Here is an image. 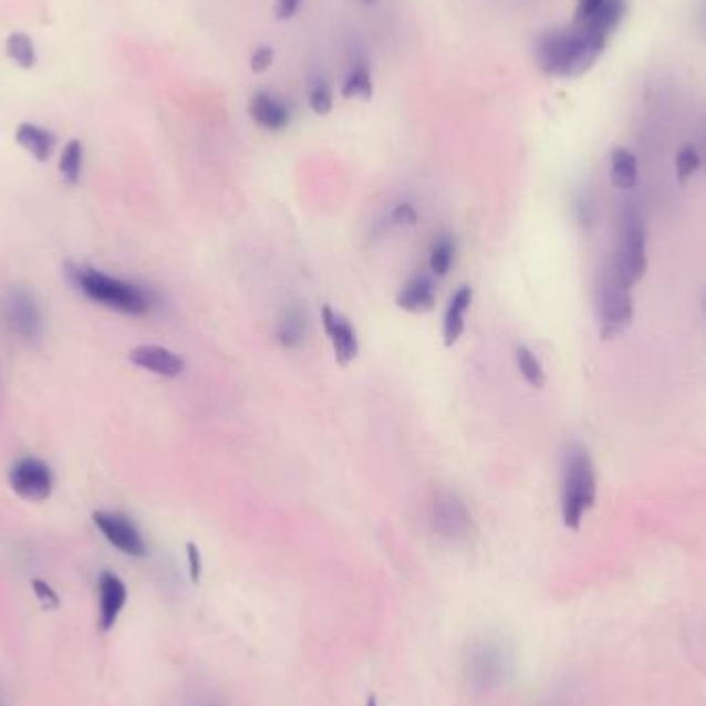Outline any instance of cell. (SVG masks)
Masks as SVG:
<instances>
[{
  "label": "cell",
  "mask_w": 706,
  "mask_h": 706,
  "mask_svg": "<svg viewBox=\"0 0 706 706\" xmlns=\"http://www.w3.org/2000/svg\"><path fill=\"white\" fill-rule=\"evenodd\" d=\"M608 38L586 25H570L541 33L536 42V61L550 77L577 79L595 66L608 48Z\"/></svg>",
  "instance_id": "cell-1"
},
{
  "label": "cell",
  "mask_w": 706,
  "mask_h": 706,
  "mask_svg": "<svg viewBox=\"0 0 706 706\" xmlns=\"http://www.w3.org/2000/svg\"><path fill=\"white\" fill-rule=\"evenodd\" d=\"M64 276L77 292L90 298L95 304L123 312L128 316H145L154 310L157 302L155 293L149 288L121 277L108 276L93 267L69 262L64 267Z\"/></svg>",
  "instance_id": "cell-2"
},
{
  "label": "cell",
  "mask_w": 706,
  "mask_h": 706,
  "mask_svg": "<svg viewBox=\"0 0 706 706\" xmlns=\"http://www.w3.org/2000/svg\"><path fill=\"white\" fill-rule=\"evenodd\" d=\"M598 476L589 450L581 443L567 446L562 457V521L579 531L584 515L595 507Z\"/></svg>",
  "instance_id": "cell-3"
},
{
  "label": "cell",
  "mask_w": 706,
  "mask_h": 706,
  "mask_svg": "<svg viewBox=\"0 0 706 706\" xmlns=\"http://www.w3.org/2000/svg\"><path fill=\"white\" fill-rule=\"evenodd\" d=\"M512 653L502 638L481 636L465 655V679L477 694H490L507 684L512 674Z\"/></svg>",
  "instance_id": "cell-4"
},
{
  "label": "cell",
  "mask_w": 706,
  "mask_h": 706,
  "mask_svg": "<svg viewBox=\"0 0 706 706\" xmlns=\"http://www.w3.org/2000/svg\"><path fill=\"white\" fill-rule=\"evenodd\" d=\"M595 314H598L599 335L603 341L620 338L634 319L632 285L620 277L612 262L599 273Z\"/></svg>",
  "instance_id": "cell-5"
},
{
  "label": "cell",
  "mask_w": 706,
  "mask_h": 706,
  "mask_svg": "<svg viewBox=\"0 0 706 706\" xmlns=\"http://www.w3.org/2000/svg\"><path fill=\"white\" fill-rule=\"evenodd\" d=\"M612 264L632 288L645 277L648 264L645 217L634 203L624 205L617 217V238Z\"/></svg>",
  "instance_id": "cell-6"
},
{
  "label": "cell",
  "mask_w": 706,
  "mask_h": 706,
  "mask_svg": "<svg viewBox=\"0 0 706 706\" xmlns=\"http://www.w3.org/2000/svg\"><path fill=\"white\" fill-rule=\"evenodd\" d=\"M0 319L11 335L25 341L40 338L44 316L35 295L25 288H11L0 298Z\"/></svg>",
  "instance_id": "cell-7"
},
{
  "label": "cell",
  "mask_w": 706,
  "mask_h": 706,
  "mask_svg": "<svg viewBox=\"0 0 706 706\" xmlns=\"http://www.w3.org/2000/svg\"><path fill=\"white\" fill-rule=\"evenodd\" d=\"M432 527L446 541H463L469 538L474 521L461 498L453 491L443 490L432 500Z\"/></svg>",
  "instance_id": "cell-8"
},
{
  "label": "cell",
  "mask_w": 706,
  "mask_h": 706,
  "mask_svg": "<svg viewBox=\"0 0 706 706\" xmlns=\"http://www.w3.org/2000/svg\"><path fill=\"white\" fill-rule=\"evenodd\" d=\"M92 519L93 525L100 529V533L108 539L110 546H114L118 552L131 558L147 556V541L131 517H126L123 512L95 510Z\"/></svg>",
  "instance_id": "cell-9"
},
{
  "label": "cell",
  "mask_w": 706,
  "mask_h": 706,
  "mask_svg": "<svg viewBox=\"0 0 706 706\" xmlns=\"http://www.w3.org/2000/svg\"><path fill=\"white\" fill-rule=\"evenodd\" d=\"M9 484H11V490L15 491L21 500L44 502L54 488V477L42 459L25 457L11 467Z\"/></svg>",
  "instance_id": "cell-10"
},
{
  "label": "cell",
  "mask_w": 706,
  "mask_h": 706,
  "mask_svg": "<svg viewBox=\"0 0 706 706\" xmlns=\"http://www.w3.org/2000/svg\"><path fill=\"white\" fill-rule=\"evenodd\" d=\"M321 323H323L324 335L335 353V362L341 368H347L360 353V339H357L355 326L345 314H341L329 304L321 308Z\"/></svg>",
  "instance_id": "cell-11"
},
{
  "label": "cell",
  "mask_w": 706,
  "mask_h": 706,
  "mask_svg": "<svg viewBox=\"0 0 706 706\" xmlns=\"http://www.w3.org/2000/svg\"><path fill=\"white\" fill-rule=\"evenodd\" d=\"M341 95L345 100H362V102H368L374 95L368 52L357 42H353L352 46L347 48V66L341 83Z\"/></svg>",
  "instance_id": "cell-12"
},
{
  "label": "cell",
  "mask_w": 706,
  "mask_h": 706,
  "mask_svg": "<svg viewBox=\"0 0 706 706\" xmlns=\"http://www.w3.org/2000/svg\"><path fill=\"white\" fill-rule=\"evenodd\" d=\"M248 114L261 128L271 131V133L285 131L292 124L290 104L281 95L267 92V90L252 93L250 104H248Z\"/></svg>",
  "instance_id": "cell-13"
},
{
  "label": "cell",
  "mask_w": 706,
  "mask_h": 706,
  "mask_svg": "<svg viewBox=\"0 0 706 706\" xmlns=\"http://www.w3.org/2000/svg\"><path fill=\"white\" fill-rule=\"evenodd\" d=\"M128 360L138 368L147 370V372L164 376V378H178L186 368L185 360L178 353L172 352L164 345H154V343L133 347L128 352Z\"/></svg>",
  "instance_id": "cell-14"
},
{
  "label": "cell",
  "mask_w": 706,
  "mask_h": 706,
  "mask_svg": "<svg viewBox=\"0 0 706 706\" xmlns=\"http://www.w3.org/2000/svg\"><path fill=\"white\" fill-rule=\"evenodd\" d=\"M97 595H100V629L102 632L116 626L118 617L123 614L128 591L126 584L114 572H102L97 581Z\"/></svg>",
  "instance_id": "cell-15"
},
{
  "label": "cell",
  "mask_w": 706,
  "mask_h": 706,
  "mask_svg": "<svg viewBox=\"0 0 706 706\" xmlns=\"http://www.w3.org/2000/svg\"><path fill=\"white\" fill-rule=\"evenodd\" d=\"M395 302H397V307L403 312L428 314L436 307L434 279L430 276H426V273H417L401 288Z\"/></svg>",
  "instance_id": "cell-16"
},
{
  "label": "cell",
  "mask_w": 706,
  "mask_h": 706,
  "mask_svg": "<svg viewBox=\"0 0 706 706\" xmlns=\"http://www.w3.org/2000/svg\"><path fill=\"white\" fill-rule=\"evenodd\" d=\"M474 304V288L461 285L457 292L450 295L448 307H446L445 319H443V341L446 347H453L459 343V339L465 333V319L467 312Z\"/></svg>",
  "instance_id": "cell-17"
},
{
  "label": "cell",
  "mask_w": 706,
  "mask_h": 706,
  "mask_svg": "<svg viewBox=\"0 0 706 706\" xmlns=\"http://www.w3.org/2000/svg\"><path fill=\"white\" fill-rule=\"evenodd\" d=\"M308 333H310V324H308V314L302 308L292 304L281 312L276 324V339L283 350L304 347Z\"/></svg>",
  "instance_id": "cell-18"
},
{
  "label": "cell",
  "mask_w": 706,
  "mask_h": 706,
  "mask_svg": "<svg viewBox=\"0 0 706 706\" xmlns=\"http://www.w3.org/2000/svg\"><path fill=\"white\" fill-rule=\"evenodd\" d=\"M15 141L28 154L40 164L48 162L56 149V135L44 126L33 123H21L17 126Z\"/></svg>",
  "instance_id": "cell-19"
},
{
  "label": "cell",
  "mask_w": 706,
  "mask_h": 706,
  "mask_svg": "<svg viewBox=\"0 0 706 706\" xmlns=\"http://www.w3.org/2000/svg\"><path fill=\"white\" fill-rule=\"evenodd\" d=\"M610 178L620 190H632L638 183V159L626 147H615L610 155Z\"/></svg>",
  "instance_id": "cell-20"
},
{
  "label": "cell",
  "mask_w": 706,
  "mask_h": 706,
  "mask_svg": "<svg viewBox=\"0 0 706 706\" xmlns=\"http://www.w3.org/2000/svg\"><path fill=\"white\" fill-rule=\"evenodd\" d=\"M629 11V2L626 0H603L601 9H599L595 15L591 17L584 25L591 28L593 31H598L601 35H605L610 40V35L614 33L620 23L624 21Z\"/></svg>",
  "instance_id": "cell-21"
},
{
  "label": "cell",
  "mask_w": 706,
  "mask_h": 706,
  "mask_svg": "<svg viewBox=\"0 0 706 706\" xmlns=\"http://www.w3.org/2000/svg\"><path fill=\"white\" fill-rule=\"evenodd\" d=\"M457 257V242L453 236L440 233L430 246V257H428V267L434 277H446L453 262Z\"/></svg>",
  "instance_id": "cell-22"
},
{
  "label": "cell",
  "mask_w": 706,
  "mask_h": 706,
  "mask_svg": "<svg viewBox=\"0 0 706 706\" xmlns=\"http://www.w3.org/2000/svg\"><path fill=\"white\" fill-rule=\"evenodd\" d=\"M515 360H517V368L521 372L525 383L531 384L533 388H543L548 383V376H546V370L541 366L538 355L527 347V345H519L515 350Z\"/></svg>",
  "instance_id": "cell-23"
},
{
  "label": "cell",
  "mask_w": 706,
  "mask_h": 706,
  "mask_svg": "<svg viewBox=\"0 0 706 706\" xmlns=\"http://www.w3.org/2000/svg\"><path fill=\"white\" fill-rule=\"evenodd\" d=\"M4 48H7V56L15 62L17 66H21V69L35 66L38 52H35V44L28 33H23V31L11 33L7 38V46Z\"/></svg>",
  "instance_id": "cell-24"
},
{
  "label": "cell",
  "mask_w": 706,
  "mask_h": 706,
  "mask_svg": "<svg viewBox=\"0 0 706 706\" xmlns=\"http://www.w3.org/2000/svg\"><path fill=\"white\" fill-rule=\"evenodd\" d=\"M308 106L319 116H326L333 110V87H331L329 79L324 77L323 73H316V75L310 77V83H308Z\"/></svg>",
  "instance_id": "cell-25"
},
{
  "label": "cell",
  "mask_w": 706,
  "mask_h": 706,
  "mask_svg": "<svg viewBox=\"0 0 706 706\" xmlns=\"http://www.w3.org/2000/svg\"><path fill=\"white\" fill-rule=\"evenodd\" d=\"M61 168L62 178L69 183V185H79L81 180V169H83V145L77 138L69 141L64 145L61 155Z\"/></svg>",
  "instance_id": "cell-26"
},
{
  "label": "cell",
  "mask_w": 706,
  "mask_h": 706,
  "mask_svg": "<svg viewBox=\"0 0 706 706\" xmlns=\"http://www.w3.org/2000/svg\"><path fill=\"white\" fill-rule=\"evenodd\" d=\"M700 154L694 145H684L679 147V152L676 155V176L679 185H686L688 180H692L696 176V172L700 169Z\"/></svg>",
  "instance_id": "cell-27"
},
{
  "label": "cell",
  "mask_w": 706,
  "mask_h": 706,
  "mask_svg": "<svg viewBox=\"0 0 706 706\" xmlns=\"http://www.w3.org/2000/svg\"><path fill=\"white\" fill-rule=\"evenodd\" d=\"M273 61H276V50L267 44H261V46L255 48L250 54V69L255 73H264L273 66Z\"/></svg>",
  "instance_id": "cell-28"
},
{
  "label": "cell",
  "mask_w": 706,
  "mask_h": 706,
  "mask_svg": "<svg viewBox=\"0 0 706 706\" xmlns=\"http://www.w3.org/2000/svg\"><path fill=\"white\" fill-rule=\"evenodd\" d=\"M388 219H391L393 226L405 228V226H415L419 216H417V211H415V207L412 203H399V205H395V207L391 209Z\"/></svg>",
  "instance_id": "cell-29"
},
{
  "label": "cell",
  "mask_w": 706,
  "mask_h": 706,
  "mask_svg": "<svg viewBox=\"0 0 706 706\" xmlns=\"http://www.w3.org/2000/svg\"><path fill=\"white\" fill-rule=\"evenodd\" d=\"M186 560H188V577L195 584L200 583L203 577V556H200L199 546L195 541L186 543Z\"/></svg>",
  "instance_id": "cell-30"
},
{
  "label": "cell",
  "mask_w": 706,
  "mask_h": 706,
  "mask_svg": "<svg viewBox=\"0 0 706 706\" xmlns=\"http://www.w3.org/2000/svg\"><path fill=\"white\" fill-rule=\"evenodd\" d=\"M31 586H33V591H35V598L42 601V605L48 608V610H56L59 605H61V598H59V593L46 583V581H40V579H35V581H31Z\"/></svg>",
  "instance_id": "cell-31"
},
{
  "label": "cell",
  "mask_w": 706,
  "mask_h": 706,
  "mask_svg": "<svg viewBox=\"0 0 706 706\" xmlns=\"http://www.w3.org/2000/svg\"><path fill=\"white\" fill-rule=\"evenodd\" d=\"M603 0H579L574 11V25H584L601 9Z\"/></svg>",
  "instance_id": "cell-32"
},
{
  "label": "cell",
  "mask_w": 706,
  "mask_h": 706,
  "mask_svg": "<svg viewBox=\"0 0 706 706\" xmlns=\"http://www.w3.org/2000/svg\"><path fill=\"white\" fill-rule=\"evenodd\" d=\"M302 2L304 0H277L276 2V17L279 21H288V19H292L298 11H300V7H302Z\"/></svg>",
  "instance_id": "cell-33"
},
{
  "label": "cell",
  "mask_w": 706,
  "mask_h": 706,
  "mask_svg": "<svg viewBox=\"0 0 706 706\" xmlns=\"http://www.w3.org/2000/svg\"><path fill=\"white\" fill-rule=\"evenodd\" d=\"M574 211H577V219L579 224H591V217H593V207H591V200L589 197H579L577 205H574Z\"/></svg>",
  "instance_id": "cell-34"
},
{
  "label": "cell",
  "mask_w": 706,
  "mask_h": 706,
  "mask_svg": "<svg viewBox=\"0 0 706 706\" xmlns=\"http://www.w3.org/2000/svg\"><path fill=\"white\" fill-rule=\"evenodd\" d=\"M195 706H221V705H219L217 700H214V698H203V700H199V703H197V705Z\"/></svg>",
  "instance_id": "cell-35"
},
{
  "label": "cell",
  "mask_w": 706,
  "mask_h": 706,
  "mask_svg": "<svg viewBox=\"0 0 706 706\" xmlns=\"http://www.w3.org/2000/svg\"><path fill=\"white\" fill-rule=\"evenodd\" d=\"M357 2H362L364 7H374L378 0H357Z\"/></svg>",
  "instance_id": "cell-36"
},
{
  "label": "cell",
  "mask_w": 706,
  "mask_h": 706,
  "mask_svg": "<svg viewBox=\"0 0 706 706\" xmlns=\"http://www.w3.org/2000/svg\"><path fill=\"white\" fill-rule=\"evenodd\" d=\"M366 706H381V705H378V700H376V698L372 696V698H368V703H366Z\"/></svg>",
  "instance_id": "cell-37"
},
{
  "label": "cell",
  "mask_w": 706,
  "mask_h": 706,
  "mask_svg": "<svg viewBox=\"0 0 706 706\" xmlns=\"http://www.w3.org/2000/svg\"><path fill=\"white\" fill-rule=\"evenodd\" d=\"M0 706H7V703H4V698H2V694H0Z\"/></svg>",
  "instance_id": "cell-38"
},
{
  "label": "cell",
  "mask_w": 706,
  "mask_h": 706,
  "mask_svg": "<svg viewBox=\"0 0 706 706\" xmlns=\"http://www.w3.org/2000/svg\"><path fill=\"white\" fill-rule=\"evenodd\" d=\"M705 312H706V295H705Z\"/></svg>",
  "instance_id": "cell-39"
}]
</instances>
